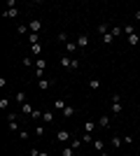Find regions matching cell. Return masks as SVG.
Returning <instances> with one entry per match:
<instances>
[{
  "label": "cell",
  "mask_w": 140,
  "mask_h": 156,
  "mask_svg": "<svg viewBox=\"0 0 140 156\" xmlns=\"http://www.w3.org/2000/svg\"><path fill=\"white\" fill-rule=\"evenodd\" d=\"M121 112H124V103H121V96L117 93L112 98V114H121Z\"/></svg>",
  "instance_id": "1"
},
{
  "label": "cell",
  "mask_w": 140,
  "mask_h": 156,
  "mask_svg": "<svg viewBox=\"0 0 140 156\" xmlns=\"http://www.w3.org/2000/svg\"><path fill=\"white\" fill-rule=\"evenodd\" d=\"M54 86V79H38V89L40 91H47V89H52Z\"/></svg>",
  "instance_id": "2"
},
{
  "label": "cell",
  "mask_w": 140,
  "mask_h": 156,
  "mask_svg": "<svg viewBox=\"0 0 140 156\" xmlns=\"http://www.w3.org/2000/svg\"><path fill=\"white\" fill-rule=\"evenodd\" d=\"M9 130H12V133H16V130H19V117H16V114H9Z\"/></svg>",
  "instance_id": "3"
},
{
  "label": "cell",
  "mask_w": 140,
  "mask_h": 156,
  "mask_svg": "<svg viewBox=\"0 0 140 156\" xmlns=\"http://www.w3.org/2000/svg\"><path fill=\"white\" fill-rule=\"evenodd\" d=\"M28 28H31V33H40L42 30V21L40 19H33L31 23H28Z\"/></svg>",
  "instance_id": "4"
},
{
  "label": "cell",
  "mask_w": 140,
  "mask_h": 156,
  "mask_svg": "<svg viewBox=\"0 0 140 156\" xmlns=\"http://www.w3.org/2000/svg\"><path fill=\"white\" fill-rule=\"evenodd\" d=\"M56 140H59L61 144L68 142V140H70V133H68V130H59V133H56Z\"/></svg>",
  "instance_id": "5"
},
{
  "label": "cell",
  "mask_w": 140,
  "mask_h": 156,
  "mask_svg": "<svg viewBox=\"0 0 140 156\" xmlns=\"http://www.w3.org/2000/svg\"><path fill=\"white\" fill-rule=\"evenodd\" d=\"M87 44H89V35H87V33H82L80 37H77V47H80V49H84Z\"/></svg>",
  "instance_id": "6"
},
{
  "label": "cell",
  "mask_w": 140,
  "mask_h": 156,
  "mask_svg": "<svg viewBox=\"0 0 140 156\" xmlns=\"http://www.w3.org/2000/svg\"><path fill=\"white\" fill-rule=\"evenodd\" d=\"M21 112H23V117H33V107H31V103H23L21 105Z\"/></svg>",
  "instance_id": "7"
},
{
  "label": "cell",
  "mask_w": 140,
  "mask_h": 156,
  "mask_svg": "<svg viewBox=\"0 0 140 156\" xmlns=\"http://www.w3.org/2000/svg\"><path fill=\"white\" fill-rule=\"evenodd\" d=\"M93 149L98 151V154H100V151H105V142H103L100 137H96V140H93Z\"/></svg>",
  "instance_id": "8"
},
{
  "label": "cell",
  "mask_w": 140,
  "mask_h": 156,
  "mask_svg": "<svg viewBox=\"0 0 140 156\" xmlns=\"http://www.w3.org/2000/svg\"><path fill=\"white\" fill-rule=\"evenodd\" d=\"M66 107H68L66 100H61V98H59V100H54V110H56V112H63Z\"/></svg>",
  "instance_id": "9"
},
{
  "label": "cell",
  "mask_w": 140,
  "mask_h": 156,
  "mask_svg": "<svg viewBox=\"0 0 140 156\" xmlns=\"http://www.w3.org/2000/svg\"><path fill=\"white\" fill-rule=\"evenodd\" d=\"M93 130H96V121H93V119H89L87 124H84V133H91V135H93Z\"/></svg>",
  "instance_id": "10"
},
{
  "label": "cell",
  "mask_w": 140,
  "mask_h": 156,
  "mask_svg": "<svg viewBox=\"0 0 140 156\" xmlns=\"http://www.w3.org/2000/svg\"><path fill=\"white\" fill-rule=\"evenodd\" d=\"M70 63H73V58L63 54V56H61V68H68V70H70Z\"/></svg>",
  "instance_id": "11"
},
{
  "label": "cell",
  "mask_w": 140,
  "mask_h": 156,
  "mask_svg": "<svg viewBox=\"0 0 140 156\" xmlns=\"http://www.w3.org/2000/svg\"><path fill=\"white\" fill-rule=\"evenodd\" d=\"M110 144H112L114 149H119L121 144H124V137H117V135H114V137H112V140H110Z\"/></svg>",
  "instance_id": "12"
},
{
  "label": "cell",
  "mask_w": 140,
  "mask_h": 156,
  "mask_svg": "<svg viewBox=\"0 0 140 156\" xmlns=\"http://www.w3.org/2000/svg\"><path fill=\"white\" fill-rule=\"evenodd\" d=\"M61 114H63V119H70V117L75 114V107H73V105H68V107H66L63 112H61Z\"/></svg>",
  "instance_id": "13"
},
{
  "label": "cell",
  "mask_w": 140,
  "mask_h": 156,
  "mask_svg": "<svg viewBox=\"0 0 140 156\" xmlns=\"http://www.w3.org/2000/svg\"><path fill=\"white\" fill-rule=\"evenodd\" d=\"M98 126H100V128H110V117H107V114H105V117H100Z\"/></svg>",
  "instance_id": "14"
},
{
  "label": "cell",
  "mask_w": 140,
  "mask_h": 156,
  "mask_svg": "<svg viewBox=\"0 0 140 156\" xmlns=\"http://www.w3.org/2000/svg\"><path fill=\"white\" fill-rule=\"evenodd\" d=\"M100 42H103V44H112V42H114V35H112V33H107V35L100 37Z\"/></svg>",
  "instance_id": "15"
},
{
  "label": "cell",
  "mask_w": 140,
  "mask_h": 156,
  "mask_svg": "<svg viewBox=\"0 0 140 156\" xmlns=\"http://www.w3.org/2000/svg\"><path fill=\"white\" fill-rule=\"evenodd\" d=\"M98 89H100L98 79H89V91H98Z\"/></svg>",
  "instance_id": "16"
},
{
  "label": "cell",
  "mask_w": 140,
  "mask_h": 156,
  "mask_svg": "<svg viewBox=\"0 0 140 156\" xmlns=\"http://www.w3.org/2000/svg\"><path fill=\"white\" fill-rule=\"evenodd\" d=\"M16 14H19V7H12V9H5V16H7V19H14Z\"/></svg>",
  "instance_id": "17"
},
{
  "label": "cell",
  "mask_w": 140,
  "mask_h": 156,
  "mask_svg": "<svg viewBox=\"0 0 140 156\" xmlns=\"http://www.w3.org/2000/svg\"><path fill=\"white\" fill-rule=\"evenodd\" d=\"M77 49H80V47H77V42H68V44H66V51H68V54H75Z\"/></svg>",
  "instance_id": "18"
},
{
  "label": "cell",
  "mask_w": 140,
  "mask_h": 156,
  "mask_svg": "<svg viewBox=\"0 0 140 156\" xmlns=\"http://www.w3.org/2000/svg\"><path fill=\"white\" fill-rule=\"evenodd\" d=\"M31 51H33L38 58H42V47L40 44H31Z\"/></svg>",
  "instance_id": "19"
},
{
  "label": "cell",
  "mask_w": 140,
  "mask_h": 156,
  "mask_svg": "<svg viewBox=\"0 0 140 156\" xmlns=\"http://www.w3.org/2000/svg\"><path fill=\"white\" fill-rule=\"evenodd\" d=\"M42 121H45V124H52L54 121V112H45V114H42Z\"/></svg>",
  "instance_id": "20"
},
{
  "label": "cell",
  "mask_w": 140,
  "mask_h": 156,
  "mask_svg": "<svg viewBox=\"0 0 140 156\" xmlns=\"http://www.w3.org/2000/svg\"><path fill=\"white\" fill-rule=\"evenodd\" d=\"M16 103H19V105L28 103V100H26V93H23V91H16Z\"/></svg>",
  "instance_id": "21"
},
{
  "label": "cell",
  "mask_w": 140,
  "mask_h": 156,
  "mask_svg": "<svg viewBox=\"0 0 140 156\" xmlns=\"http://www.w3.org/2000/svg\"><path fill=\"white\" fill-rule=\"evenodd\" d=\"M16 33H19V35H31V28H28V26H23V23H21V26L16 28Z\"/></svg>",
  "instance_id": "22"
},
{
  "label": "cell",
  "mask_w": 140,
  "mask_h": 156,
  "mask_svg": "<svg viewBox=\"0 0 140 156\" xmlns=\"http://www.w3.org/2000/svg\"><path fill=\"white\" fill-rule=\"evenodd\" d=\"M61 156H75V149L73 147H63V149H61Z\"/></svg>",
  "instance_id": "23"
},
{
  "label": "cell",
  "mask_w": 140,
  "mask_h": 156,
  "mask_svg": "<svg viewBox=\"0 0 140 156\" xmlns=\"http://www.w3.org/2000/svg\"><path fill=\"white\" fill-rule=\"evenodd\" d=\"M93 140H96V137H93L91 133H84V135H82V142H91L93 144Z\"/></svg>",
  "instance_id": "24"
},
{
  "label": "cell",
  "mask_w": 140,
  "mask_h": 156,
  "mask_svg": "<svg viewBox=\"0 0 140 156\" xmlns=\"http://www.w3.org/2000/svg\"><path fill=\"white\" fill-rule=\"evenodd\" d=\"M110 33H112L114 37H119L121 33H124V28H119V26H112V30H110Z\"/></svg>",
  "instance_id": "25"
},
{
  "label": "cell",
  "mask_w": 140,
  "mask_h": 156,
  "mask_svg": "<svg viewBox=\"0 0 140 156\" xmlns=\"http://www.w3.org/2000/svg\"><path fill=\"white\" fill-rule=\"evenodd\" d=\"M138 42H140V37H138V35H135V33H133V35L128 37V44H138Z\"/></svg>",
  "instance_id": "26"
},
{
  "label": "cell",
  "mask_w": 140,
  "mask_h": 156,
  "mask_svg": "<svg viewBox=\"0 0 140 156\" xmlns=\"http://www.w3.org/2000/svg\"><path fill=\"white\" fill-rule=\"evenodd\" d=\"M59 42H66V44L70 42V40H68V33H59Z\"/></svg>",
  "instance_id": "27"
},
{
  "label": "cell",
  "mask_w": 140,
  "mask_h": 156,
  "mask_svg": "<svg viewBox=\"0 0 140 156\" xmlns=\"http://www.w3.org/2000/svg\"><path fill=\"white\" fill-rule=\"evenodd\" d=\"M28 40H31V44H38V33H31V35H28Z\"/></svg>",
  "instance_id": "28"
},
{
  "label": "cell",
  "mask_w": 140,
  "mask_h": 156,
  "mask_svg": "<svg viewBox=\"0 0 140 156\" xmlns=\"http://www.w3.org/2000/svg\"><path fill=\"white\" fill-rule=\"evenodd\" d=\"M7 107H9V100H7V98H2V100H0V110H7Z\"/></svg>",
  "instance_id": "29"
},
{
  "label": "cell",
  "mask_w": 140,
  "mask_h": 156,
  "mask_svg": "<svg viewBox=\"0 0 140 156\" xmlns=\"http://www.w3.org/2000/svg\"><path fill=\"white\" fill-rule=\"evenodd\" d=\"M31 156H49L47 151H38V149H31Z\"/></svg>",
  "instance_id": "30"
},
{
  "label": "cell",
  "mask_w": 140,
  "mask_h": 156,
  "mask_svg": "<svg viewBox=\"0 0 140 156\" xmlns=\"http://www.w3.org/2000/svg\"><path fill=\"white\" fill-rule=\"evenodd\" d=\"M70 70H80V61L73 58V63H70Z\"/></svg>",
  "instance_id": "31"
},
{
  "label": "cell",
  "mask_w": 140,
  "mask_h": 156,
  "mask_svg": "<svg viewBox=\"0 0 140 156\" xmlns=\"http://www.w3.org/2000/svg\"><path fill=\"white\" fill-rule=\"evenodd\" d=\"M19 137H21V140H28V137H31V133H28V130H19Z\"/></svg>",
  "instance_id": "32"
},
{
  "label": "cell",
  "mask_w": 140,
  "mask_h": 156,
  "mask_svg": "<svg viewBox=\"0 0 140 156\" xmlns=\"http://www.w3.org/2000/svg\"><path fill=\"white\" fill-rule=\"evenodd\" d=\"M35 135H40V137L45 135V126H38V128H35Z\"/></svg>",
  "instance_id": "33"
},
{
  "label": "cell",
  "mask_w": 140,
  "mask_h": 156,
  "mask_svg": "<svg viewBox=\"0 0 140 156\" xmlns=\"http://www.w3.org/2000/svg\"><path fill=\"white\" fill-rule=\"evenodd\" d=\"M80 144H82V140H73V142H70V147H73V149H80Z\"/></svg>",
  "instance_id": "34"
},
{
  "label": "cell",
  "mask_w": 140,
  "mask_h": 156,
  "mask_svg": "<svg viewBox=\"0 0 140 156\" xmlns=\"http://www.w3.org/2000/svg\"><path fill=\"white\" fill-rule=\"evenodd\" d=\"M124 33H126L128 37H131V35H133V26H124Z\"/></svg>",
  "instance_id": "35"
},
{
  "label": "cell",
  "mask_w": 140,
  "mask_h": 156,
  "mask_svg": "<svg viewBox=\"0 0 140 156\" xmlns=\"http://www.w3.org/2000/svg\"><path fill=\"white\" fill-rule=\"evenodd\" d=\"M98 156H110V154H107V151H100V154Z\"/></svg>",
  "instance_id": "36"
},
{
  "label": "cell",
  "mask_w": 140,
  "mask_h": 156,
  "mask_svg": "<svg viewBox=\"0 0 140 156\" xmlns=\"http://www.w3.org/2000/svg\"><path fill=\"white\" fill-rule=\"evenodd\" d=\"M135 19H140V9H138V12H135Z\"/></svg>",
  "instance_id": "37"
},
{
  "label": "cell",
  "mask_w": 140,
  "mask_h": 156,
  "mask_svg": "<svg viewBox=\"0 0 140 156\" xmlns=\"http://www.w3.org/2000/svg\"><path fill=\"white\" fill-rule=\"evenodd\" d=\"M121 156H131V154H121Z\"/></svg>",
  "instance_id": "38"
}]
</instances>
